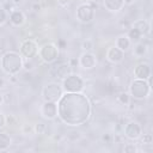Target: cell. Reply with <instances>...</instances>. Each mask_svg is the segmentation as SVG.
I'll return each mask as SVG.
<instances>
[{
	"mask_svg": "<svg viewBox=\"0 0 153 153\" xmlns=\"http://www.w3.org/2000/svg\"><path fill=\"white\" fill-rule=\"evenodd\" d=\"M91 102L81 92H63L57 100V117L67 126L84 124L91 116Z\"/></svg>",
	"mask_w": 153,
	"mask_h": 153,
	"instance_id": "cell-1",
	"label": "cell"
},
{
	"mask_svg": "<svg viewBox=\"0 0 153 153\" xmlns=\"http://www.w3.org/2000/svg\"><path fill=\"white\" fill-rule=\"evenodd\" d=\"M24 59L18 51L8 50L1 56V69L8 75H16L23 68Z\"/></svg>",
	"mask_w": 153,
	"mask_h": 153,
	"instance_id": "cell-2",
	"label": "cell"
},
{
	"mask_svg": "<svg viewBox=\"0 0 153 153\" xmlns=\"http://www.w3.org/2000/svg\"><path fill=\"white\" fill-rule=\"evenodd\" d=\"M129 94L135 99H146L151 94V79H134L129 86Z\"/></svg>",
	"mask_w": 153,
	"mask_h": 153,
	"instance_id": "cell-3",
	"label": "cell"
},
{
	"mask_svg": "<svg viewBox=\"0 0 153 153\" xmlns=\"http://www.w3.org/2000/svg\"><path fill=\"white\" fill-rule=\"evenodd\" d=\"M62 90L63 92H82L85 87L84 79L76 73H68L62 79Z\"/></svg>",
	"mask_w": 153,
	"mask_h": 153,
	"instance_id": "cell-4",
	"label": "cell"
},
{
	"mask_svg": "<svg viewBox=\"0 0 153 153\" xmlns=\"http://www.w3.org/2000/svg\"><path fill=\"white\" fill-rule=\"evenodd\" d=\"M94 13H96V10L92 2H82L76 7L75 17L78 22L82 24H88L94 19Z\"/></svg>",
	"mask_w": 153,
	"mask_h": 153,
	"instance_id": "cell-5",
	"label": "cell"
},
{
	"mask_svg": "<svg viewBox=\"0 0 153 153\" xmlns=\"http://www.w3.org/2000/svg\"><path fill=\"white\" fill-rule=\"evenodd\" d=\"M38 56L45 63H54L59 57V47L55 43H45L39 47Z\"/></svg>",
	"mask_w": 153,
	"mask_h": 153,
	"instance_id": "cell-6",
	"label": "cell"
},
{
	"mask_svg": "<svg viewBox=\"0 0 153 153\" xmlns=\"http://www.w3.org/2000/svg\"><path fill=\"white\" fill-rule=\"evenodd\" d=\"M62 94H63L62 86L60 84H57V82H48L42 88V98H43V100L57 102Z\"/></svg>",
	"mask_w": 153,
	"mask_h": 153,
	"instance_id": "cell-7",
	"label": "cell"
},
{
	"mask_svg": "<svg viewBox=\"0 0 153 153\" xmlns=\"http://www.w3.org/2000/svg\"><path fill=\"white\" fill-rule=\"evenodd\" d=\"M38 44L35 39L31 38H26L20 43V48H19V53L23 56V59H33L35 56L38 55Z\"/></svg>",
	"mask_w": 153,
	"mask_h": 153,
	"instance_id": "cell-8",
	"label": "cell"
},
{
	"mask_svg": "<svg viewBox=\"0 0 153 153\" xmlns=\"http://www.w3.org/2000/svg\"><path fill=\"white\" fill-rule=\"evenodd\" d=\"M39 112L43 118L51 121L57 117V102H51V100H43Z\"/></svg>",
	"mask_w": 153,
	"mask_h": 153,
	"instance_id": "cell-9",
	"label": "cell"
},
{
	"mask_svg": "<svg viewBox=\"0 0 153 153\" xmlns=\"http://www.w3.org/2000/svg\"><path fill=\"white\" fill-rule=\"evenodd\" d=\"M142 134V128L137 122L130 121L124 126V136L129 140H139Z\"/></svg>",
	"mask_w": 153,
	"mask_h": 153,
	"instance_id": "cell-10",
	"label": "cell"
},
{
	"mask_svg": "<svg viewBox=\"0 0 153 153\" xmlns=\"http://www.w3.org/2000/svg\"><path fill=\"white\" fill-rule=\"evenodd\" d=\"M79 65L84 69H92L97 66V57L92 51H84L79 56Z\"/></svg>",
	"mask_w": 153,
	"mask_h": 153,
	"instance_id": "cell-11",
	"label": "cell"
},
{
	"mask_svg": "<svg viewBox=\"0 0 153 153\" xmlns=\"http://www.w3.org/2000/svg\"><path fill=\"white\" fill-rule=\"evenodd\" d=\"M151 74H152V69L151 66L146 62L139 63L136 65V67L134 68V78L135 79H142V80H148L151 79Z\"/></svg>",
	"mask_w": 153,
	"mask_h": 153,
	"instance_id": "cell-12",
	"label": "cell"
},
{
	"mask_svg": "<svg viewBox=\"0 0 153 153\" xmlns=\"http://www.w3.org/2000/svg\"><path fill=\"white\" fill-rule=\"evenodd\" d=\"M124 59V51H122L121 49H118L116 45L110 47L106 51V60L114 65L116 63H121Z\"/></svg>",
	"mask_w": 153,
	"mask_h": 153,
	"instance_id": "cell-13",
	"label": "cell"
},
{
	"mask_svg": "<svg viewBox=\"0 0 153 153\" xmlns=\"http://www.w3.org/2000/svg\"><path fill=\"white\" fill-rule=\"evenodd\" d=\"M8 19H10V23L13 25V26H23L26 22V17L24 14L23 11L18 10V8H14V10H11L10 14H8Z\"/></svg>",
	"mask_w": 153,
	"mask_h": 153,
	"instance_id": "cell-14",
	"label": "cell"
},
{
	"mask_svg": "<svg viewBox=\"0 0 153 153\" xmlns=\"http://www.w3.org/2000/svg\"><path fill=\"white\" fill-rule=\"evenodd\" d=\"M104 7L111 13H118L124 7V0H103Z\"/></svg>",
	"mask_w": 153,
	"mask_h": 153,
	"instance_id": "cell-15",
	"label": "cell"
},
{
	"mask_svg": "<svg viewBox=\"0 0 153 153\" xmlns=\"http://www.w3.org/2000/svg\"><path fill=\"white\" fill-rule=\"evenodd\" d=\"M115 45H116L118 49H121L122 51L126 53L127 50L130 49L131 42H130V39L128 38L127 35H120V36L116 38V41H115Z\"/></svg>",
	"mask_w": 153,
	"mask_h": 153,
	"instance_id": "cell-16",
	"label": "cell"
},
{
	"mask_svg": "<svg viewBox=\"0 0 153 153\" xmlns=\"http://www.w3.org/2000/svg\"><path fill=\"white\" fill-rule=\"evenodd\" d=\"M133 27H135L142 36L149 33V31H151V25H149V23H148L147 20H145V19L135 20L134 24H133Z\"/></svg>",
	"mask_w": 153,
	"mask_h": 153,
	"instance_id": "cell-17",
	"label": "cell"
},
{
	"mask_svg": "<svg viewBox=\"0 0 153 153\" xmlns=\"http://www.w3.org/2000/svg\"><path fill=\"white\" fill-rule=\"evenodd\" d=\"M69 63H60L59 66H55L53 69H55V73L53 74L55 78H61L63 79L68 73H69Z\"/></svg>",
	"mask_w": 153,
	"mask_h": 153,
	"instance_id": "cell-18",
	"label": "cell"
},
{
	"mask_svg": "<svg viewBox=\"0 0 153 153\" xmlns=\"http://www.w3.org/2000/svg\"><path fill=\"white\" fill-rule=\"evenodd\" d=\"M12 145V137L4 131H0V151H7Z\"/></svg>",
	"mask_w": 153,
	"mask_h": 153,
	"instance_id": "cell-19",
	"label": "cell"
},
{
	"mask_svg": "<svg viewBox=\"0 0 153 153\" xmlns=\"http://www.w3.org/2000/svg\"><path fill=\"white\" fill-rule=\"evenodd\" d=\"M133 54L136 57H143L147 54V44L143 42H136L134 44V49H133Z\"/></svg>",
	"mask_w": 153,
	"mask_h": 153,
	"instance_id": "cell-20",
	"label": "cell"
},
{
	"mask_svg": "<svg viewBox=\"0 0 153 153\" xmlns=\"http://www.w3.org/2000/svg\"><path fill=\"white\" fill-rule=\"evenodd\" d=\"M127 36H128V38L130 39V42L131 43H136V42H140V39H141V37H142V35L135 29V27H130L129 30H128V33H127Z\"/></svg>",
	"mask_w": 153,
	"mask_h": 153,
	"instance_id": "cell-21",
	"label": "cell"
},
{
	"mask_svg": "<svg viewBox=\"0 0 153 153\" xmlns=\"http://www.w3.org/2000/svg\"><path fill=\"white\" fill-rule=\"evenodd\" d=\"M130 94H129V92H120L118 93V96H117V102L120 103V104H122V105H129L130 104Z\"/></svg>",
	"mask_w": 153,
	"mask_h": 153,
	"instance_id": "cell-22",
	"label": "cell"
},
{
	"mask_svg": "<svg viewBox=\"0 0 153 153\" xmlns=\"http://www.w3.org/2000/svg\"><path fill=\"white\" fill-rule=\"evenodd\" d=\"M140 139H141V143L143 146H151L153 143V136H152V134H143V135L141 134Z\"/></svg>",
	"mask_w": 153,
	"mask_h": 153,
	"instance_id": "cell-23",
	"label": "cell"
},
{
	"mask_svg": "<svg viewBox=\"0 0 153 153\" xmlns=\"http://www.w3.org/2000/svg\"><path fill=\"white\" fill-rule=\"evenodd\" d=\"M45 129H47V126H45L43 122H38V123H36V124L33 126V133H35V134H38V135L44 134Z\"/></svg>",
	"mask_w": 153,
	"mask_h": 153,
	"instance_id": "cell-24",
	"label": "cell"
},
{
	"mask_svg": "<svg viewBox=\"0 0 153 153\" xmlns=\"http://www.w3.org/2000/svg\"><path fill=\"white\" fill-rule=\"evenodd\" d=\"M81 48L84 51H92L93 50V42L91 39H85L81 43Z\"/></svg>",
	"mask_w": 153,
	"mask_h": 153,
	"instance_id": "cell-25",
	"label": "cell"
},
{
	"mask_svg": "<svg viewBox=\"0 0 153 153\" xmlns=\"http://www.w3.org/2000/svg\"><path fill=\"white\" fill-rule=\"evenodd\" d=\"M123 152L124 153H137L139 152V148L134 143H127L123 147Z\"/></svg>",
	"mask_w": 153,
	"mask_h": 153,
	"instance_id": "cell-26",
	"label": "cell"
},
{
	"mask_svg": "<svg viewBox=\"0 0 153 153\" xmlns=\"http://www.w3.org/2000/svg\"><path fill=\"white\" fill-rule=\"evenodd\" d=\"M7 19H8V13L4 7H0V26L4 25L7 22Z\"/></svg>",
	"mask_w": 153,
	"mask_h": 153,
	"instance_id": "cell-27",
	"label": "cell"
},
{
	"mask_svg": "<svg viewBox=\"0 0 153 153\" xmlns=\"http://www.w3.org/2000/svg\"><path fill=\"white\" fill-rule=\"evenodd\" d=\"M22 133H23L24 135H29V134H32V133H33V127H31V126L26 124V126H24V127H23V129H22Z\"/></svg>",
	"mask_w": 153,
	"mask_h": 153,
	"instance_id": "cell-28",
	"label": "cell"
},
{
	"mask_svg": "<svg viewBox=\"0 0 153 153\" xmlns=\"http://www.w3.org/2000/svg\"><path fill=\"white\" fill-rule=\"evenodd\" d=\"M111 140H112V136H111L110 134H103V135H102V141H103L104 143L109 145V143H111Z\"/></svg>",
	"mask_w": 153,
	"mask_h": 153,
	"instance_id": "cell-29",
	"label": "cell"
},
{
	"mask_svg": "<svg viewBox=\"0 0 153 153\" xmlns=\"http://www.w3.org/2000/svg\"><path fill=\"white\" fill-rule=\"evenodd\" d=\"M72 0H57V4L61 6V7H68L71 5Z\"/></svg>",
	"mask_w": 153,
	"mask_h": 153,
	"instance_id": "cell-30",
	"label": "cell"
},
{
	"mask_svg": "<svg viewBox=\"0 0 153 153\" xmlns=\"http://www.w3.org/2000/svg\"><path fill=\"white\" fill-rule=\"evenodd\" d=\"M6 126V116L0 111V129H2Z\"/></svg>",
	"mask_w": 153,
	"mask_h": 153,
	"instance_id": "cell-31",
	"label": "cell"
},
{
	"mask_svg": "<svg viewBox=\"0 0 153 153\" xmlns=\"http://www.w3.org/2000/svg\"><path fill=\"white\" fill-rule=\"evenodd\" d=\"M6 123H8V124L14 123V124H16V123H17V120H16L12 115H10V116H7V117H6Z\"/></svg>",
	"mask_w": 153,
	"mask_h": 153,
	"instance_id": "cell-32",
	"label": "cell"
},
{
	"mask_svg": "<svg viewBox=\"0 0 153 153\" xmlns=\"http://www.w3.org/2000/svg\"><path fill=\"white\" fill-rule=\"evenodd\" d=\"M41 8H42L41 4H38V2H33V4H32V10H33V11H39Z\"/></svg>",
	"mask_w": 153,
	"mask_h": 153,
	"instance_id": "cell-33",
	"label": "cell"
},
{
	"mask_svg": "<svg viewBox=\"0 0 153 153\" xmlns=\"http://www.w3.org/2000/svg\"><path fill=\"white\" fill-rule=\"evenodd\" d=\"M134 2H135V0H124V6H126V5L130 6V5H133Z\"/></svg>",
	"mask_w": 153,
	"mask_h": 153,
	"instance_id": "cell-34",
	"label": "cell"
},
{
	"mask_svg": "<svg viewBox=\"0 0 153 153\" xmlns=\"http://www.w3.org/2000/svg\"><path fill=\"white\" fill-rule=\"evenodd\" d=\"M10 1H11L12 4H14V5H20L24 0H10Z\"/></svg>",
	"mask_w": 153,
	"mask_h": 153,
	"instance_id": "cell-35",
	"label": "cell"
},
{
	"mask_svg": "<svg viewBox=\"0 0 153 153\" xmlns=\"http://www.w3.org/2000/svg\"><path fill=\"white\" fill-rule=\"evenodd\" d=\"M5 102V99H4V96L0 93V105H2V103Z\"/></svg>",
	"mask_w": 153,
	"mask_h": 153,
	"instance_id": "cell-36",
	"label": "cell"
},
{
	"mask_svg": "<svg viewBox=\"0 0 153 153\" xmlns=\"http://www.w3.org/2000/svg\"><path fill=\"white\" fill-rule=\"evenodd\" d=\"M44 1H48V0H44Z\"/></svg>",
	"mask_w": 153,
	"mask_h": 153,
	"instance_id": "cell-37",
	"label": "cell"
}]
</instances>
